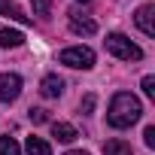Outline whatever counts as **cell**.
<instances>
[{
  "label": "cell",
  "instance_id": "6da1fadb",
  "mask_svg": "<svg viewBox=\"0 0 155 155\" xmlns=\"http://www.w3.org/2000/svg\"><path fill=\"white\" fill-rule=\"evenodd\" d=\"M140 116H143V107H140V101H137L131 91H119V94L110 101L107 122H110L113 128H131Z\"/></svg>",
  "mask_w": 155,
  "mask_h": 155
},
{
  "label": "cell",
  "instance_id": "7a4b0ae2",
  "mask_svg": "<svg viewBox=\"0 0 155 155\" xmlns=\"http://www.w3.org/2000/svg\"><path fill=\"white\" fill-rule=\"evenodd\" d=\"M104 46H107L110 55H116V58H122V61H140V58H143V49L134 46L125 34H110V37L104 40Z\"/></svg>",
  "mask_w": 155,
  "mask_h": 155
},
{
  "label": "cell",
  "instance_id": "3957f363",
  "mask_svg": "<svg viewBox=\"0 0 155 155\" xmlns=\"http://www.w3.org/2000/svg\"><path fill=\"white\" fill-rule=\"evenodd\" d=\"M58 61L67 64V67H76V70H91L94 67V52L88 46H70L58 55Z\"/></svg>",
  "mask_w": 155,
  "mask_h": 155
},
{
  "label": "cell",
  "instance_id": "277c9868",
  "mask_svg": "<svg viewBox=\"0 0 155 155\" xmlns=\"http://www.w3.org/2000/svg\"><path fill=\"white\" fill-rule=\"evenodd\" d=\"M21 94V76L18 73H0V104H12Z\"/></svg>",
  "mask_w": 155,
  "mask_h": 155
},
{
  "label": "cell",
  "instance_id": "5b68a950",
  "mask_svg": "<svg viewBox=\"0 0 155 155\" xmlns=\"http://www.w3.org/2000/svg\"><path fill=\"white\" fill-rule=\"evenodd\" d=\"M134 21H137V28L146 34V37H155V6H140L137 9V15H134Z\"/></svg>",
  "mask_w": 155,
  "mask_h": 155
},
{
  "label": "cell",
  "instance_id": "8992f818",
  "mask_svg": "<svg viewBox=\"0 0 155 155\" xmlns=\"http://www.w3.org/2000/svg\"><path fill=\"white\" fill-rule=\"evenodd\" d=\"M70 31L88 37V34L97 31V25H94V18H88V15H82V12H70Z\"/></svg>",
  "mask_w": 155,
  "mask_h": 155
},
{
  "label": "cell",
  "instance_id": "52a82bcc",
  "mask_svg": "<svg viewBox=\"0 0 155 155\" xmlns=\"http://www.w3.org/2000/svg\"><path fill=\"white\" fill-rule=\"evenodd\" d=\"M40 91H43L46 97H61V91H64V79H61V76H55V73H49L46 79H43V85H40Z\"/></svg>",
  "mask_w": 155,
  "mask_h": 155
},
{
  "label": "cell",
  "instance_id": "ba28073f",
  "mask_svg": "<svg viewBox=\"0 0 155 155\" xmlns=\"http://www.w3.org/2000/svg\"><path fill=\"white\" fill-rule=\"evenodd\" d=\"M52 137H55L58 143H73V140H76V128L67 125V122H55V125H52Z\"/></svg>",
  "mask_w": 155,
  "mask_h": 155
},
{
  "label": "cell",
  "instance_id": "9c48e42d",
  "mask_svg": "<svg viewBox=\"0 0 155 155\" xmlns=\"http://www.w3.org/2000/svg\"><path fill=\"white\" fill-rule=\"evenodd\" d=\"M25 149H28V155H52V146H49L43 137H28Z\"/></svg>",
  "mask_w": 155,
  "mask_h": 155
},
{
  "label": "cell",
  "instance_id": "30bf717a",
  "mask_svg": "<svg viewBox=\"0 0 155 155\" xmlns=\"http://www.w3.org/2000/svg\"><path fill=\"white\" fill-rule=\"evenodd\" d=\"M104 155H134V149L125 140H107L104 143Z\"/></svg>",
  "mask_w": 155,
  "mask_h": 155
},
{
  "label": "cell",
  "instance_id": "8fae6325",
  "mask_svg": "<svg viewBox=\"0 0 155 155\" xmlns=\"http://www.w3.org/2000/svg\"><path fill=\"white\" fill-rule=\"evenodd\" d=\"M25 43V34L21 31H0V46H3V49H15V46H21Z\"/></svg>",
  "mask_w": 155,
  "mask_h": 155
},
{
  "label": "cell",
  "instance_id": "7c38bea8",
  "mask_svg": "<svg viewBox=\"0 0 155 155\" xmlns=\"http://www.w3.org/2000/svg\"><path fill=\"white\" fill-rule=\"evenodd\" d=\"M0 12H3L6 18H15V21H21V25H28V15L18 9V6H9V3H0Z\"/></svg>",
  "mask_w": 155,
  "mask_h": 155
},
{
  "label": "cell",
  "instance_id": "4fadbf2b",
  "mask_svg": "<svg viewBox=\"0 0 155 155\" xmlns=\"http://www.w3.org/2000/svg\"><path fill=\"white\" fill-rule=\"evenodd\" d=\"M0 155H21V149L12 137H0Z\"/></svg>",
  "mask_w": 155,
  "mask_h": 155
},
{
  "label": "cell",
  "instance_id": "5bb4252c",
  "mask_svg": "<svg viewBox=\"0 0 155 155\" xmlns=\"http://www.w3.org/2000/svg\"><path fill=\"white\" fill-rule=\"evenodd\" d=\"M28 116H31V122H34V125L49 122V113H46V110H40V107H31V110H28Z\"/></svg>",
  "mask_w": 155,
  "mask_h": 155
},
{
  "label": "cell",
  "instance_id": "9a60e30c",
  "mask_svg": "<svg viewBox=\"0 0 155 155\" xmlns=\"http://www.w3.org/2000/svg\"><path fill=\"white\" fill-rule=\"evenodd\" d=\"M49 9H52L49 0H34V12H37V15H43V18H46V15H49Z\"/></svg>",
  "mask_w": 155,
  "mask_h": 155
},
{
  "label": "cell",
  "instance_id": "2e32d148",
  "mask_svg": "<svg viewBox=\"0 0 155 155\" xmlns=\"http://www.w3.org/2000/svg\"><path fill=\"white\" fill-rule=\"evenodd\" d=\"M143 94L155 97V76H143Z\"/></svg>",
  "mask_w": 155,
  "mask_h": 155
},
{
  "label": "cell",
  "instance_id": "e0dca14e",
  "mask_svg": "<svg viewBox=\"0 0 155 155\" xmlns=\"http://www.w3.org/2000/svg\"><path fill=\"white\" fill-rule=\"evenodd\" d=\"M143 140H146V146H155V125H149L143 131Z\"/></svg>",
  "mask_w": 155,
  "mask_h": 155
},
{
  "label": "cell",
  "instance_id": "ac0fdd59",
  "mask_svg": "<svg viewBox=\"0 0 155 155\" xmlns=\"http://www.w3.org/2000/svg\"><path fill=\"white\" fill-rule=\"evenodd\" d=\"M94 110V94H88L85 101H82V113H91Z\"/></svg>",
  "mask_w": 155,
  "mask_h": 155
},
{
  "label": "cell",
  "instance_id": "d6986e66",
  "mask_svg": "<svg viewBox=\"0 0 155 155\" xmlns=\"http://www.w3.org/2000/svg\"><path fill=\"white\" fill-rule=\"evenodd\" d=\"M67 155H88V152H67Z\"/></svg>",
  "mask_w": 155,
  "mask_h": 155
},
{
  "label": "cell",
  "instance_id": "ffe728a7",
  "mask_svg": "<svg viewBox=\"0 0 155 155\" xmlns=\"http://www.w3.org/2000/svg\"><path fill=\"white\" fill-rule=\"evenodd\" d=\"M82 3H85V0H82Z\"/></svg>",
  "mask_w": 155,
  "mask_h": 155
}]
</instances>
